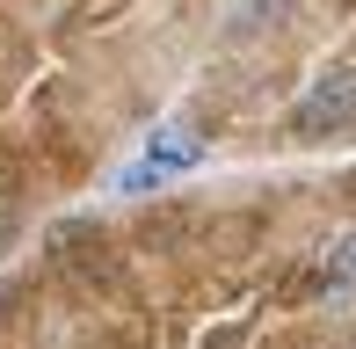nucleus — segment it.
Segmentation results:
<instances>
[{"instance_id":"obj_1","label":"nucleus","mask_w":356,"mask_h":349,"mask_svg":"<svg viewBox=\"0 0 356 349\" xmlns=\"http://www.w3.org/2000/svg\"><path fill=\"white\" fill-rule=\"evenodd\" d=\"M291 131H298V138H334V131H356V66L320 73V81L298 95V109H291Z\"/></svg>"},{"instance_id":"obj_2","label":"nucleus","mask_w":356,"mask_h":349,"mask_svg":"<svg viewBox=\"0 0 356 349\" xmlns=\"http://www.w3.org/2000/svg\"><path fill=\"white\" fill-rule=\"evenodd\" d=\"M189 161H197V138H189V131H153V153L124 174V189H145V182H160V174L189 168Z\"/></svg>"},{"instance_id":"obj_3","label":"nucleus","mask_w":356,"mask_h":349,"mask_svg":"<svg viewBox=\"0 0 356 349\" xmlns=\"http://www.w3.org/2000/svg\"><path fill=\"white\" fill-rule=\"evenodd\" d=\"M320 284H327V291H356V233H342V241L327 247V262H320Z\"/></svg>"}]
</instances>
